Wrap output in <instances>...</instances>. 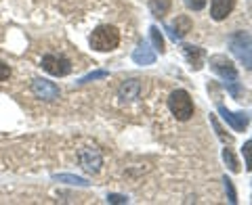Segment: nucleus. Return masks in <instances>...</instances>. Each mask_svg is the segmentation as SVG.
I'll use <instances>...</instances> for the list:
<instances>
[{
    "instance_id": "15",
    "label": "nucleus",
    "mask_w": 252,
    "mask_h": 205,
    "mask_svg": "<svg viewBox=\"0 0 252 205\" xmlns=\"http://www.w3.org/2000/svg\"><path fill=\"white\" fill-rule=\"evenodd\" d=\"M149 36H152V42H154V49L156 51H164V36H162V31L158 29L156 26L154 27H149Z\"/></svg>"
},
{
    "instance_id": "23",
    "label": "nucleus",
    "mask_w": 252,
    "mask_h": 205,
    "mask_svg": "<svg viewBox=\"0 0 252 205\" xmlns=\"http://www.w3.org/2000/svg\"><path fill=\"white\" fill-rule=\"evenodd\" d=\"M225 86H227V90L231 92V97H233V99H238V97H240V86L235 84V80H231V82H225Z\"/></svg>"
},
{
    "instance_id": "17",
    "label": "nucleus",
    "mask_w": 252,
    "mask_h": 205,
    "mask_svg": "<svg viewBox=\"0 0 252 205\" xmlns=\"http://www.w3.org/2000/svg\"><path fill=\"white\" fill-rule=\"evenodd\" d=\"M242 155H244V161H246V170L252 172V138L248 140V143H244Z\"/></svg>"
},
{
    "instance_id": "9",
    "label": "nucleus",
    "mask_w": 252,
    "mask_h": 205,
    "mask_svg": "<svg viewBox=\"0 0 252 205\" xmlns=\"http://www.w3.org/2000/svg\"><path fill=\"white\" fill-rule=\"evenodd\" d=\"M235 0H212L210 4V17L215 21H223L229 17V13L233 11Z\"/></svg>"
},
{
    "instance_id": "16",
    "label": "nucleus",
    "mask_w": 252,
    "mask_h": 205,
    "mask_svg": "<svg viewBox=\"0 0 252 205\" xmlns=\"http://www.w3.org/2000/svg\"><path fill=\"white\" fill-rule=\"evenodd\" d=\"M55 180H59V182H67V184H76V186H89L84 178H78V176H69V174H59L55 176Z\"/></svg>"
},
{
    "instance_id": "12",
    "label": "nucleus",
    "mask_w": 252,
    "mask_h": 205,
    "mask_svg": "<svg viewBox=\"0 0 252 205\" xmlns=\"http://www.w3.org/2000/svg\"><path fill=\"white\" fill-rule=\"evenodd\" d=\"M189 29H191V21H189V17H177V21L168 27L172 40H181Z\"/></svg>"
},
{
    "instance_id": "6",
    "label": "nucleus",
    "mask_w": 252,
    "mask_h": 205,
    "mask_svg": "<svg viewBox=\"0 0 252 205\" xmlns=\"http://www.w3.org/2000/svg\"><path fill=\"white\" fill-rule=\"evenodd\" d=\"M210 67H212V72L219 74V76L223 77L225 82L238 80V72H235L233 63H231L229 59L220 57V54H217V57H212V59H210Z\"/></svg>"
},
{
    "instance_id": "18",
    "label": "nucleus",
    "mask_w": 252,
    "mask_h": 205,
    "mask_svg": "<svg viewBox=\"0 0 252 205\" xmlns=\"http://www.w3.org/2000/svg\"><path fill=\"white\" fill-rule=\"evenodd\" d=\"M223 159H225L227 165H229V170H231V172H238V170H240V165H238V161H235V157H233V153H231V149H223Z\"/></svg>"
},
{
    "instance_id": "21",
    "label": "nucleus",
    "mask_w": 252,
    "mask_h": 205,
    "mask_svg": "<svg viewBox=\"0 0 252 205\" xmlns=\"http://www.w3.org/2000/svg\"><path fill=\"white\" fill-rule=\"evenodd\" d=\"M9 76H11V67L6 65L4 61H0V82L9 80Z\"/></svg>"
},
{
    "instance_id": "22",
    "label": "nucleus",
    "mask_w": 252,
    "mask_h": 205,
    "mask_svg": "<svg viewBox=\"0 0 252 205\" xmlns=\"http://www.w3.org/2000/svg\"><path fill=\"white\" fill-rule=\"evenodd\" d=\"M99 77H107V72H94V74L84 76L82 80H80V84H84V82H91V80H99Z\"/></svg>"
},
{
    "instance_id": "8",
    "label": "nucleus",
    "mask_w": 252,
    "mask_h": 205,
    "mask_svg": "<svg viewBox=\"0 0 252 205\" xmlns=\"http://www.w3.org/2000/svg\"><path fill=\"white\" fill-rule=\"evenodd\" d=\"M219 113L223 115V120L229 124L233 130H238V132H242L248 126V122H250V115L248 113H244V111L242 113H231L229 109L223 107V105H219Z\"/></svg>"
},
{
    "instance_id": "4",
    "label": "nucleus",
    "mask_w": 252,
    "mask_h": 205,
    "mask_svg": "<svg viewBox=\"0 0 252 205\" xmlns=\"http://www.w3.org/2000/svg\"><path fill=\"white\" fill-rule=\"evenodd\" d=\"M78 161H80V168L89 174H97L101 170V163H103V157L101 151L94 147H84L80 153H78Z\"/></svg>"
},
{
    "instance_id": "7",
    "label": "nucleus",
    "mask_w": 252,
    "mask_h": 205,
    "mask_svg": "<svg viewBox=\"0 0 252 205\" xmlns=\"http://www.w3.org/2000/svg\"><path fill=\"white\" fill-rule=\"evenodd\" d=\"M32 92H34L38 99H42V101H55V99H59V88L53 82L42 80V77H38V80L32 82Z\"/></svg>"
},
{
    "instance_id": "20",
    "label": "nucleus",
    "mask_w": 252,
    "mask_h": 205,
    "mask_svg": "<svg viewBox=\"0 0 252 205\" xmlns=\"http://www.w3.org/2000/svg\"><path fill=\"white\" fill-rule=\"evenodd\" d=\"M189 11H202L206 6V0H183Z\"/></svg>"
},
{
    "instance_id": "11",
    "label": "nucleus",
    "mask_w": 252,
    "mask_h": 205,
    "mask_svg": "<svg viewBox=\"0 0 252 205\" xmlns=\"http://www.w3.org/2000/svg\"><path fill=\"white\" fill-rule=\"evenodd\" d=\"M139 94H141V82L139 80H126L120 86V90H118V97L122 101H135V99H139Z\"/></svg>"
},
{
    "instance_id": "5",
    "label": "nucleus",
    "mask_w": 252,
    "mask_h": 205,
    "mask_svg": "<svg viewBox=\"0 0 252 205\" xmlns=\"http://www.w3.org/2000/svg\"><path fill=\"white\" fill-rule=\"evenodd\" d=\"M42 69L44 72H49L51 76H67L72 72V65H69V61L65 57H59V54H46L42 57Z\"/></svg>"
},
{
    "instance_id": "13",
    "label": "nucleus",
    "mask_w": 252,
    "mask_h": 205,
    "mask_svg": "<svg viewBox=\"0 0 252 205\" xmlns=\"http://www.w3.org/2000/svg\"><path fill=\"white\" fill-rule=\"evenodd\" d=\"M185 57H187V61L191 63V65L195 67V69H200L202 67V59H204V51L202 49H198V46H185Z\"/></svg>"
},
{
    "instance_id": "10",
    "label": "nucleus",
    "mask_w": 252,
    "mask_h": 205,
    "mask_svg": "<svg viewBox=\"0 0 252 205\" xmlns=\"http://www.w3.org/2000/svg\"><path fill=\"white\" fill-rule=\"evenodd\" d=\"M132 61H135L137 65H152L156 61V51L147 42H141L135 49V52H132Z\"/></svg>"
},
{
    "instance_id": "3",
    "label": "nucleus",
    "mask_w": 252,
    "mask_h": 205,
    "mask_svg": "<svg viewBox=\"0 0 252 205\" xmlns=\"http://www.w3.org/2000/svg\"><path fill=\"white\" fill-rule=\"evenodd\" d=\"M168 107L179 122H187L193 115V101L185 90H175L168 99Z\"/></svg>"
},
{
    "instance_id": "2",
    "label": "nucleus",
    "mask_w": 252,
    "mask_h": 205,
    "mask_svg": "<svg viewBox=\"0 0 252 205\" xmlns=\"http://www.w3.org/2000/svg\"><path fill=\"white\" fill-rule=\"evenodd\" d=\"M229 49L246 69H252V36L248 31H235L229 36Z\"/></svg>"
},
{
    "instance_id": "1",
    "label": "nucleus",
    "mask_w": 252,
    "mask_h": 205,
    "mask_svg": "<svg viewBox=\"0 0 252 205\" xmlns=\"http://www.w3.org/2000/svg\"><path fill=\"white\" fill-rule=\"evenodd\" d=\"M120 44V31L114 26H101L91 34V49L97 52H109Z\"/></svg>"
},
{
    "instance_id": "24",
    "label": "nucleus",
    "mask_w": 252,
    "mask_h": 205,
    "mask_svg": "<svg viewBox=\"0 0 252 205\" xmlns=\"http://www.w3.org/2000/svg\"><path fill=\"white\" fill-rule=\"evenodd\" d=\"M107 203H128V197H124V195H107Z\"/></svg>"
},
{
    "instance_id": "14",
    "label": "nucleus",
    "mask_w": 252,
    "mask_h": 205,
    "mask_svg": "<svg viewBox=\"0 0 252 205\" xmlns=\"http://www.w3.org/2000/svg\"><path fill=\"white\" fill-rule=\"evenodd\" d=\"M149 9H152V13H154V17H164V15L168 13V9H170V0H152L149 2Z\"/></svg>"
},
{
    "instance_id": "19",
    "label": "nucleus",
    "mask_w": 252,
    "mask_h": 205,
    "mask_svg": "<svg viewBox=\"0 0 252 205\" xmlns=\"http://www.w3.org/2000/svg\"><path fill=\"white\" fill-rule=\"evenodd\" d=\"M223 184H225V191H227V197H229V203H238V197H235V188H233V182L229 178H223Z\"/></svg>"
}]
</instances>
